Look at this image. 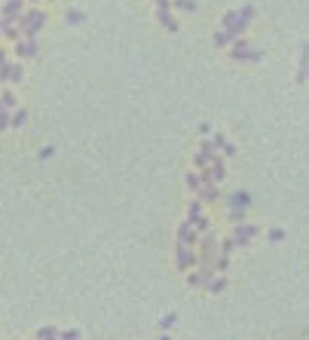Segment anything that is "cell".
Listing matches in <instances>:
<instances>
[{
  "label": "cell",
  "mask_w": 309,
  "mask_h": 340,
  "mask_svg": "<svg viewBox=\"0 0 309 340\" xmlns=\"http://www.w3.org/2000/svg\"><path fill=\"white\" fill-rule=\"evenodd\" d=\"M239 19H242V21H248V25H251V19H254V6H242V9H239Z\"/></svg>",
  "instance_id": "obj_30"
},
{
  "label": "cell",
  "mask_w": 309,
  "mask_h": 340,
  "mask_svg": "<svg viewBox=\"0 0 309 340\" xmlns=\"http://www.w3.org/2000/svg\"><path fill=\"white\" fill-rule=\"evenodd\" d=\"M52 153H55V147H40V160H49Z\"/></svg>",
  "instance_id": "obj_39"
},
{
  "label": "cell",
  "mask_w": 309,
  "mask_h": 340,
  "mask_svg": "<svg viewBox=\"0 0 309 340\" xmlns=\"http://www.w3.org/2000/svg\"><path fill=\"white\" fill-rule=\"evenodd\" d=\"M3 37H9V40H21V31H19L16 21H3Z\"/></svg>",
  "instance_id": "obj_19"
},
{
  "label": "cell",
  "mask_w": 309,
  "mask_h": 340,
  "mask_svg": "<svg viewBox=\"0 0 309 340\" xmlns=\"http://www.w3.org/2000/svg\"><path fill=\"white\" fill-rule=\"evenodd\" d=\"M25 120H28V110L25 107H19V110H13V113H9V126H25Z\"/></svg>",
  "instance_id": "obj_18"
},
{
  "label": "cell",
  "mask_w": 309,
  "mask_h": 340,
  "mask_svg": "<svg viewBox=\"0 0 309 340\" xmlns=\"http://www.w3.org/2000/svg\"><path fill=\"white\" fill-rule=\"evenodd\" d=\"M205 288H208L211 294H221V291H227V279H224V276H211Z\"/></svg>",
  "instance_id": "obj_17"
},
{
  "label": "cell",
  "mask_w": 309,
  "mask_h": 340,
  "mask_svg": "<svg viewBox=\"0 0 309 340\" xmlns=\"http://www.w3.org/2000/svg\"><path fill=\"white\" fill-rule=\"evenodd\" d=\"M156 9H171V0H153Z\"/></svg>",
  "instance_id": "obj_41"
},
{
  "label": "cell",
  "mask_w": 309,
  "mask_h": 340,
  "mask_svg": "<svg viewBox=\"0 0 309 340\" xmlns=\"http://www.w3.org/2000/svg\"><path fill=\"white\" fill-rule=\"evenodd\" d=\"M239 21V13L236 9H230V13H224V19H221V31H227V28H233Z\"/></svg>",
  "instance_id": "obj_22"
},
{
  "label": "cell",
  "mask_w": 309,
  "mask_h": 340,
  "mask_svg": "<svg viewBox=\"0 0 309 340\" xmlns=\"http://www.w3.org/2000/svg\"><path fill=\"white\" fill-rule=\"evenodd\" d=\"M16 25H19V31L25 34L28 40H34L43 31V25H46V13H40V9H21V16L16 19Z\"/></svg>",
  "instance_id": "obj_1"
},
{
  "label": "cell",
  "mask_w": 309,
  "mask_h": 340,
  "mask_svg": "<svg viewBox=\"0 0 309 340\" xmlns=\"http://www.w3.org/2000/svg\"><path fill=\"white\" fill-rule=\"evenodd\" d=\"M269 239H272V242H282V239H285V230H282V227H276V230H269Z\"/></svg>",
  "instance_id": "obj_34"
},
{
  "label": "cell",
  "mask_w": 309,
  "mask_h": 340,
  "mask_svg": "<svg viewBox=\"0 0 309 340\" xmlns=\"http://www.w3.org/2000/svg\"><path fill=\"white\" fill-rule=\"evenodd\" d=\"M16 105H19V101H16L13 92H0V107H3V110H16Z\"/></svg>",
  "instance_id": "obj_20"
},
{
  "label": "cell",
  "mask_w": 309,
  "mask_h": 340,
  "mask_svg": "<svg viewBox=\"0 0 309 340\" xmlns=\"http://www.w3.org/2000/svg\"><path fill=\"white\" fill-rule=\"evenodd\" d=\"M251 206V193H245V190H236V193H230V209L233 212H245Z\"/></svg>",
  "instance_id": "obj_9"
},
{
  "label": "cell",
  "mask_w": 309,
  "mask_h": 340,
  "mask_svg": "<svg viewBox=\"0 0 309 340\" xmlns=\"http://www.w3.org/2000/svg\"><path fill=\"white\" fill-rule=\"evenodd\" d=\"M190 214H202V199H190Z\"/></svg>",
  "instance_id": "obj_33"
},
{
  "label": "cell",
  "mask_w": 309,
  "mask_h": 340,
  "mask_svg": "<svg viewBox=\"0 0 309 340\" xmlns=\"http://www.w3.org/2000/svg\"><path fill=\"white\" fill-rule=\"evenodd\" d=\"M230 43H233V40L227 37V31H221V28L214 31V46H230Z\"/></svg>",
  "instance_id": "obj_25"
},
{
  "label": "cell",
  "mask_w": 309,
  "mask_h": 340,
  "mask_svg": "<svg viewBox=\"0 0 309 340\" xmlns=\"http://www.w3.org/2000/svg\"><path fill=\"white\" fill-rule=\"evenodd\" d=\"M230 218H233L236 224H245V212H230Z\"/></svg>",
  "instance_id": "obj_40"
},
{
  "label": "cell",
  "mask_w": 309,
  "mask_h": 340,
  "mask_svg": "<svg viewBox=\"0 0 309 340\" xmlns=\"http://www.w3.org/2000/svg\"><path fill=\"white\" fill-rule=\"evenodd\" d=\"M187 221H190V227H193L196 233H208V230H211V221L205 218V214H187Z\"/></svg>",
  "instance_id": "obj_13"
},
{
  "label": "cell",
  "mask_w": 309,
  "mask_h": 340,
  "mask_svg": "<svg viewBox=\"0 0 309 340\" xmlns=\"http://www.w3.org/2000/svg\"><path fill=\"white\" fill-rule=\"evenodd\" d=\"M3 21H16L21 16V0H6V6H3Z\"/></svg>",
  "instance_id": "obj_12"
},
{
  "label": "cell",
  "mask_w": 309,
  "mask_h": 340,
  "mask_svg": "<svg viewBox=\"0 0 309 340\" xmlns=\"http://www.w3.org/2000/svg\"><path fill=\"white\" fill-rule=\"evenodd\" d=\"M37 340H59V328H52V325L40 328V331H37Z\"/></svg>",
  "instance_id": "obj_21"
},
{
  "label": "cell",
  "mask_w": 309,
  "mask_h": 340,
  "mask_svg": "<svg viewBox=\"0 0 309 340\" xmlns=\"http://www.w3.org/2000/svg\"><path fill=\"white\" fill-rule=\"evenodd\" d=\"M159 340H171V337H168V334H165V331H163V337H159Z\"/></svg>",
  "instance_id": "obj_44"
},
{
  "label": "cell",
  "mask_w": 309,
  "mask_h": 340,
  "mask_svg": "<svg viewBox=\"0 0 309 340\" xmlns=\"http://www.w3.org/2000/svg\"><path fill=\"white\" fill-rule=\"evenodd\" d=\"M156 19H159V25H163L168 34H175L181 25H178V21L175 19H171V13H168V9H156Z\"/></svg>",
  "instance_id": "obj_14"
},
{
  "label": "cell",
  "mask_w": 309,
  "mask_h": 340,
  "mask_svg": "<svg viewBox=\"0 0 309 340\" xmlns=\"http://www.w3.org/2000/svg\"><path fill=\"white\" fill-rule=\"evenodd\" d=\"M199 199H202V202H217V199H221V190H217V184H202Z\"/></svg>",
  "instance_id": "obj_15"
},
{
  "label": "cell",
  "mask_w": 309,
  "mask_h": 340,
  "mask_svg": "<svg viewBox=\"0 0 309 340\" xmlns=\"http://www.w3.org/2000/svg\"><path fill=\"white\" fill-rule=\"evenodd\" d=\"M199 153H205V156H208V160H211V156L217 153V147L211 144V138H208V141H202V144H199Z\"/></svg>",
  "instance_id": "obj_28"
},
{
  "label": "cell",
  "mask_w": 309,
  "mask_h": 340,
  "mask_svg": "<svg viewBox=\"0 0 309 340\" xmlns=\"http://www.w3.org/2000/svg\"><path fill=\"white\" fill-rule=\"evenodd\" d=\"M297 80H300V83L309 80V43L300 46V71H297Z\"/></svg>",
  "instance_id": "obj_11"
},
{
  "label": "cell",
  "mask_w": 309,
  "mask_h": 340,
  "mask_svg": "<svg viewBox=\"0 0 309 340\" xmlns=\"http://www.w3.org/2000/svg\"><path fill=\"white\" fill-rule=\"evenodd\" d=\"M0 110H3V107H0Z\"/></svg>",
  "instance_id": "obj_45"
},
{
  "label": "cell",
  "mask_w": 309,
  "mask_h": 340,
  "mask_svg": "<svg viewBox=\"0 0 309 340\" xmlns=\"http://www.w3.org/2000/svg\"><path fill=\"white\" fill-rule=\"evenodd\" d=\"M175 322H178V316H175V313H165L163 319H159V328H163V331H168V328L175 325Z\"/></svg>",
  "instance_id": "obj_27"
},
{
  "label": "cell",
  "mask_w": 309,
  "mask_h": 340,
  "mask_svg": "<svg viewBox=\"0 0 309 340\" xmlns=\"http://www.w3.org/2000/svg\"><path fill=\"white\" fill-rule=\"evenodd\" d=\"M6 64H9V62H6V52L0 49V67H6Z\"/></svg>",
  "instance_id": "obj_42"
},
{
  "label": "cell",
  "mask_w": 309,
  "mask_h": 340,
  "mask_svg": "<svg viewBox=\"0 0 309 340\" xmlns=\"http://www.w3.org/2000/svg\"><path fill=\"white\" fill-rule=\"evenodd\" d=\"M211 144L217 147V150H221V147L227 144V138H224V135H221V132H217V135H214V138H211Z\"/></svg>",
  "instance_id": "obj_38"
},
{
  "label": "cell",
  "mask_w": 309,
  "mask_h": 340,
  "mask_svg": "<svg viewBox=\"0 0 309 340\" xmlns=\"http://www.w3.org/2000/svg\"><path fill=\"white\" fill-rule=\"evenodd\" d=\"M199 264V257L193 255V248H187V245H178V267L181 270H193Z\"/></svg>",
  "instance_id": "obj_6"
},
{
  "label": "cell",
  "mask_w": 309,
  "mask_h": 340,
  "mask_svg": "<svg viewBox=\"0 0 309 340\" xmlns=\"http://www.w3.org/2000/svg\"><path fill=\"white\" fill-rule=\"evenodd\" d=\"M208 163H211V160H208L205 153H196V156H193V166H196V169H205Z\"/></svg>",
  "instance_id": "obj_32"
},
{
  "label": "cell",
  "mask_w": 309,
  "mask_h": 340,
  "mask_svg": "<svg viewBox=\"0 0 309 340\" xmlns=\"http://www.w3.org/2000/svg\"><path fill=\"white\" fill-rule=\"evenodd\" d=\"M21 77H25V71H21V64H6V67H0V80L3 83H21Z\"/></svg>",
  "instance_id": "obj_7"
},
{
  "label": "cell",
  "mask_w": 309,
  "mask_h": 340,
  "mask_svg": "<svg viewBox=\"0 0 309 340\" xmlns=\"http://www.w3.org/2000/svg\"><path fill=\"white\" fill-rule=\"evenodd\" d=\"M190 285H193V288H202V285H208V279H205L199 270H196V273H190Z\"/></svg>",
  "instance_id": "obj_26"
},
{
  "label": "cell",
  "mask_w": 309,
  "mask_h": 340,
  "mask_svg": "<svg viewBox=\"0 0 309 340\" xmlns=\"http://www.w3.org/2000/svg\"><path fill=\"white\" fill-rule=\"evenodd\" d=\"M59 340H80V331H77V328H71V331L59 334Z\"/></svg>",
  "instance_id": "obj_35"
},
{
  "label": "cell",
  "mask_w": 309,
  "mask_h": 340,
  "mask_svg": "<svg viewBox=\"0 0 309 340\" xmlns=\"http://www.w3.org/2000/svg\"><path fill=\"white\" fill-rule=\"evenodd\" d=\"M221 150H224V156H236V150H239V147H236V144H230V141H227V144L221 147Z\"/></svg>",
  "instance_id": "obj_36"
},
{
  "label": "cell",
  "mask_w": 309,
  "mask_h": 340,
  "mask_svg": "<svg viewBox=\"0 0 309 340\" xmlns=\"http://www.w3.org/2000/svg\"><path fill=\"white\" fill-rule=\"evenodd\" d=\"M187 190H190V193L193 196H199V190H202V181H199V172H187Z\"/></svg>",
  "instance_id": "obj_16"
},
{
  "label": "cell",
  "mask_w": 309,
  "mask_h": 340,
  "mask_svg": "<svg viewBox=\"0 0 309 340\" xmlns=\"http://www.w3.org/2000/svg\"><path fill=\"white\" fill-rule=\"evenodd\" d=\"M227 267H230V255H221V252H217V257H214V273H224Z\"/></svg>",
  "instance_id": "obj_23"
},
{
  "label": "cell",
  "mask_w": 309,
  "mask_h": 340,
  "mask_svg": "<svg viewBox=\"0 0 309 340\" xmlns=\"http://www.w3.org/2000/svg\"><path fill=\"white\" fill-rule=\"evenodd\" d=\"M67 25H80V21H83L86 19V13H83V9H67Z\"/></svg>",
  "instance_id": "obj_24"
},
{
  "label": "cell",
  "mask_w": 309,
  "mask_h": 340,
  "mask_svg": "<svg viewBox=\"0 0 309 340\" xmlns=\"http://www.w3.org/2000/svg\"><path fill=\"white\" fill-rule=\"evenodd\" d=\"M236 248H239V245H236V239L230 236V239H224V242H221V255H233Z\"/></svg>",
  "instance_id": "obj_29"
},
{
  "label": "cell",
  "mask_w": 309,
  "mask_h": 340,
  "mask_svg": "<svg viewBox=\"0 0 309 340\" xmlns=\"http://www.w3.org/2000/svg\"><path fill=\"white\" fill-rule=\"evenodd\" d=\"M171 3H175V6H181L184 13H193V9H196V0H171Z\"/></svg>",
  "instance_id": "obj_31"
},
{
  "label": "cell",
  "mask_w": 309,
  "mask_h": 340,
  "mask_svg": "<svg viewBox=\"0 0 309 340\" xmlns=\"http://www.w3.org/2000/svg\"><path fill=\"white\" fill-rule=\"evenodd\" d=\"M0 37H3V16H0Z\"/></svg>",
  "instance_id": "obj_43"
},
{
  "label": "cell",
  "mask_w": 309,
  "mask_h": 340,
  "mask_svg": "<svg viewBox=\"0 0 309 340\" xmlns=\"http://www.w3.org/2000/svg\"><path fill=\"white\" fill-rule=\"evenodd\" d=\"M16 52L19 59H34L37 55V40H16Z\"/></svg>",
  "instance_id": "obj_10"
},
{
  "label": "cell",
  "mask_w": 309,
  "mask_h": 340,
  "mask_svg": "<svg viewBox=\"0 0 309 340\" xmlns=\"http://www.w3.org/2000/svg\"><path fill=\"white\" fill-rule=\"evenodd\" d=\"M9 126V110H0V132Z\"/></svg>",
  "instance_id": "obj_37"
},
{
  "label": "cell",
  "mask_w": 309,
  "mask_h": 340,
  "mask_svg": "<svg viewBox=\"0 0 309 340\" xmlns=\"http://www.w3.org/2000/svg\"><path fill=\"white\" fill-rule=\"evenodd\" d=\"M254 236H257V227H254V224H236V230H233L236 245H248Z\"/></svg>",
  "instance_id": "obj_4"
},
{
  "label": "cell",
  "mask_w": 309,
  "mask_h": 340,
  "mask_svg": "<svg viewBox=\"0 0 309 340\" xmlns=\"http://www.w3.org/2000/svg\"><path fill=\"white\" fill-rule=\"evenodd\" d=\"M208 172H211V178H214V184H217V181H224V178H227V163H224V156H221V153H214V156H211V163H208Z\"/></svg>",
  "instance_id": "obj_8"
},
{
  "label": "cell",
  "mask_w": 309,
  "mask_h": 340,
  "mask_svg": "<svg viewBox=\"0 0 309 340\" xmlns=\"http://www.w3.org/2000/svg\"><path fill=\"white\" fill-rule=\"evenodd\" d=\"M217 252H221V242H217V236L208 230V233H202V239H199V267H214V257Z\"/></svg>",
  "instance_id": "obj_2"
},
{
  "label": "cell",
  "mask_w": 309,
  "mask_h": 340,
  "mask_svg": "<svg viewBox=\"0 0 309 340\" xmlns=\"http://www.w3.org/2000/svg\"><path fill=\"white\" fill-rule=\"evenodd\" d=\"M230 46H233V49H230V55H233L236 62H263V52H260V49H254V46H248L245 40H233Z\"/></svg>",
  "instance_id": "obj_3"
},
{
  "label": "cell",
  "mask_w": 309,
  "mask_h": 340,
  "mask_svg": "<svg viewBox=\"0 0 309 340\" xmlns=\"http://www.w3.org/2000/svg\"><path fill=\"white\" fill-rule=\"evenodd\" d=\"M199 242V233L196 230H193V227H190V221H184V224H181L178 227V245H196Z\"/></svg>",
  "instance_id": "obj_5"
}]
</instances>
